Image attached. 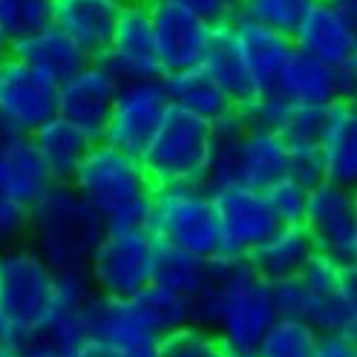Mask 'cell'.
Wrapping results in <instances>:
<instances>
[{"mask_svg":"<svg viewBox=\"0 0 357 357\" xmlns=\"http://www.w3.org/2000/svg\"><path fill=\"white\" fill-rule=\"evenodd\" d=\"M314 357H357V343L349 340L346 334H340V331L320 334Z\"/></svg>","mask_w":357,"mask_h":357,"instance_id":"60d3db41","label":"cell"},{"mask_svg":"<svg viewBox=\"0 0 357 357\" xmlns=\"http://www.w3.org/2000/svg\"><path fill=\"white\" fill-rule=\"evenodd\" d=\"M55 185V176L38 153L32 136H9L0 170V193L24 208H35Z\"/></svg>","mask_w":357,"mask_h":357,"instance_id":"7402d4cb","label":"cell"},{"mask_svg":"<svg viewBox=\"0 0 357 357\" xmlns=\"http://www.w3.org/2000/svg\"><path fill=\"white\" fill-rule=\"evenodd\" d=\"M314 3L317 0H239L236 17L294 38L297 26Z\"/></svg>","mask_w":357,"mask_h":357,"instance_id":"1f68e13d","label":"cell"},{"mask_svg":"<svg viewBox=\"0 0 357 357\" xmlns=\"http://www.w3.org/2000/svg\"><path fill=\"white\" fill-rule=\"evenodd\" d=\"M89 334L116 357H155L162 340L142 320L132 300H107L98 294L89 305Z\"/></svg>","mask_w":357,"mask_h":357,"instance_id":"9a60e30c","label":"cell"},{"mask_svg":"<svg viewBox=\"0 0 357 357\" xmlns=\"http://www.w3.org/2000/svg\"><path fill=\"white\" fill-rule=\"evenodd\" d=\"M147 231L155 245L202 259L219 257V216L208 185H159L153 190Z\"/></svg>","mask_w":357,"mask_h":357,"instance_id":"277c9868","label":"cell"},{"mask_svg":"<svg viewBox=\"0 0 357 357\" xmlns=\"http://www.w3.org/2000/svg\"><path fill=\"white\" fill-rule=\"evenodd\" d=\"M12 334H15V326H12V320L6 317V311L0 308V349L12 343Z\"/></svg>","mask_w":357,"mask_h":357,"instance_id":"ee69618b","label":"cell"},{"mask_svg":"<svg viewBox=\"0 0 357 357\" xmlns=\"http://www.w3.org/2000/svg\"><path fill=\"white\" fill-rule=\"evenodd\" d=\"M320 159L326 182L357 190V98L334 101L323 116Z\"/></svg>","mask_w":357,"mask_h":357,"instance_id":"e0dca14e","label":"cell"},{"mask_svg":"<svg viewBox=\"0 0 357 357\" xmlns=\"http://www.w3.org/2000/svg\"><path fill=\"white\" fill-rule=\"evenodd\" d=\"M274 93H280L288 104L308 109H328L334 101L351 96L346 73L331 70V66L308 58L300 50H294V55L288 58Z\"/></svg>","mask_w":357,"mask_h":357,"instance_id":"d6986e66","label":"cell"},{"mask_svg":"<svg viewBox=\"0 0 357 357\" xmlns=\"http://www.w3.org/2000/svg\"><path fill=\"white\" fill-rule=\"evenodd\" d=\"M314 254H317L314 242H311L308 231L300 222V225H282L248 262L262 280L280 282V280L300 277L303 268L314 259Z\"/></svg>","mask_w":357,"mask_h":357,"instance_id":"4316f807","label":"cell"},{"mask_svg":"<svg viewBox=\"0 0 357 357\" xmlns=\"http://www.w3.org/2000/svg\"><path fill=\"white\" fill-rule=\"evenodd\" d=\"M320 334L305 320L280 317L262 337L254 357H314Z\"/></svg>","mask_w":357,"mask_h":357,"instance_id":"d6a6232c","label":"cell"},{"mask_svg":"<svg viewBox=\"0 0 357 357\" xmlns=\"http://www.w3.org/2000/svg\"><path fill=\"white\" fill-rule=\"evenodd\" d=\"M119 3H121V6H147L150 0H119Z\"/></svg>","mask_w":357,"mask_h":357,"instance_id":"7dc6e473","label":"cell"},{"mask_svg":"<svg viewBox=\"0 0 357 357\" xmlns=\"http://www.w3.org/2000/svg\"><path fill=\"white\" fill-rule=\"evenodd\" d=\"M294 50L337 73H346L357 55V26L326 0H317L294 32Z\"/></svg>","mask_w":357,"mask_h":357,"instance_id":"2e32d148","label":"cell"},{"mask_svg":"<svg viewBox=\"0 0 357 357\" xmlns=\"http://www.w3.org/2000/svg\"><path fill=\"white\" fill-rule=\"evenodd\" d=\"M0 61H3V55H0Z\"/></svg>","mask_w":357,"mask_h":357,"instance_id":"c3c4849f","label":"cell"},{"mask_svg":"<svg viewBox=\"0 0 357 357\" xmlns=\"http://www.w3.org/2000/svg\"><path fill=\"white\" fill-rule=\"evenodd\" d=\"M346 78H349V93L357 98V55H354V61L349 63V70H346Z\"/></svg>","mask_w":357,"mask_h":357,"instance_id":"f6af8a7d","label":"cell"},{"mask_svg":"<svg viewBox=\"0 0 357 357\" xmlns=\"http://www.w3.org/2000/svg\"><path fill=\"white\" fill-rule=\"evenodd\" d=\"M288 176L297 178V182L305 185L308 190L317 188L320 182H326L320 147H297V150H288Z\"/></svg>","mask_w":357,"mask_h":357,"instance_id":"8d00e7d4","label":"cell"},{"mask_svg":"<svg viewBox=\"0 0 357 357\" xmlns=\"http://www.w3.org/2000/svg\"><path fill=\"white\" fill-rule=\"evenodd\" d=\"M6 142H9V132L0 127V170H3V153H6Z\"/></svg>","mask_w":357,"mask_h":357,"instance_id":"bcb514c9","label":"cell"},{"mask_svg":"<svg viewBox=\"0 0 357 357\" xmlns=\"http://www.w3.org/2000/svg\"><path fill=\"white\" fill-rule=\"evenodd\" d=\"M38 153L43 155V162H47V167L52 170L55 182L58 185H70L81 162L86 159V153L93 150L96 139L89 136V132H84L81 127L63 121V119H52L43 124L35 136H32Z\"/></svg>","mask_w":357,"mask_h":357,"instance_id":"484cf974","label":"cell"},{"mask_svg":"<svg viewBox=\"0 0 357 357\" xmlns=\"http://www.w3.org/2000/svg\"><path fill=\"white\" fill-rule=\"evenodd\" d=\"M55 291L58 274L29 242L0 251V308L17 331L47 323Z\"/></svg>","mask_w":357,"mask_h":357,"instance_id":"52a82bcc","label":"cell"},{"mask_svg":"<svg viewBox=\"0 0 357 357\" xmlns=\"http://www.w3.org/2000/svg\"><path fill=\"white\" fill-rule=\"evenodd\" d=\"M300 282L305 288V314L303 320L314 328L317 334H331L343 328V265L334 262L323 254H314L303 274Z\"/></svg>","mask_w":357,"mask_h":357,"instance_id":"603a6c76","label":"cell"},{"mask_svg":"<svg viewBox=\"0 0 357 357\" xmlns=\"http://www.w3.org/2000/svg\"><path fill=\"white\" fill-rule=\"evenodd\" d=\"M104 231V219L73 185H55L29 208V245L58 277L86 274L89 257Z\"/></svg>","mask_w":357,"mask_h":357,"instance_id":"3957f363","label":"cell"},{"mask_svg":"<svg viewBox=\"0 0 357 357\" xmlns=\"http://www.w3.org/2000/svg\"><path fill=\"white\" fill-rule=\"evenodd\" d=\"M147 9L153 20L155 58H159L162 75L199 70L213 47L216 26L199 15L170 3V0H150Z\"/></svg>","mask_w":357,"mask_h":357,"instance_id":"8fae6325","label":"cell"},{"mask_svg":"<svg viewBox=\"0 0 357 357\" xmlns=\"http://www.w3.org/2000/svg\"><path fill=\"white\" fill-rule=\"evenodd\" d=\"M0 55H3V50H0Z\"/></svg>","mask_w":357,"mask_h":357,"instance_id":"681fc988","label":"cell"},{"mask_svg":"<svg viewBox=\"0 0 357 357\" xmlns=\"http://www.w3.org/2000/svg\"><path fill=\"white\" fill-rule=\"evenodd\" d=\"M343 308H346V317H343L340 334H346L349 340L357 343V262L343 265Z\"/></svg>","mask_w":357,"mask_h":357,"instance_id":"ab89813d","label":"cell"},{"mask_svg":"<svg viewBox=\"0 0 357 357\" xmlns=\"http://www.w3.org/2000/svg\"><path fill=\"white\" fill-rule=\"evenodd\" d=\"M58 116V84L15 55L0 61V127L9 136H35Z\"/></svg>","mask_w":357,"mask_h":357,"instance_id":"30bf717a","label":"cell"},{"mask_svg":"<svg viewBox=\"0 0 357 357\" xmlns=\"http://www.w3.org/2000/svg\"><path fill=\"white\" fill-rule=\"evenodd\" d=\"M29 242V208L0 193V251Z\"/></svg>","mask_w":357,"mask_h":357,"instance_id":"d590c367","label":"cell"},{"mask_svg":"<svg viewBox=\"0 0 357 357\" xmlns=\"http://www.w3.org/2000/svg\"><path fill=\"white\" fill-rule=\"evenodd\" d=\"M55 0H0V50L3 55L15 43L52 26Z\"/></svg>","mask_w":357,"mask_h":357,"instance_id":"f546056e","label":"cell"},{"mask_svg":"<svg viewBox=\"0 0 357 357\" xmlns=\"http://www.w3.org/2000/svg\"><path fill=\"white\" fill-rule=\"evenodd\" d=\"M73 357H116L113 351H109L107 346H101V343H96V340H89L86 346H81Z\"/></svg>","mask_w":357,"mask_h":357,"instance_id":"b9f144b4","label":"cell"},{"mask_svg":"<svg viewBox=\"0 0 357 357\" xmlns=\"http://www.w3.org/2000/svg\"><path fill=\"white\" fill-rule=\"evenodd\" d=\"M70 185L104 219V228H147L155 185L139 155L96 142Z\"/></svg>","mask_w":357,"mask_h":357,"instance_id":"7a4b0ae2","label":"cell"},{"mask_svg":"<svg viewBox=\"0 0 357 357\" xmlns=\"http://www.w3.org/2000/svg\"><path fill=\"white\" fill-rule=\"evenodd\" d=\"M271 300H274V308H277V317L303 320V314H305V288H303L300 277L271 282Z\"/></svg>","mask_w":357,"mask_h":357,"instance_id":"74e56055","label":"cell"},{"mask_svg":"<svg viewBox=\"0 0 357 357\" xmlns=\"http://www.w3.org/2000/svg\"><path fill=\"white\" fill-rule=\"evenodd\" d=\"M193 323L213 328L234 357H254L262 337L280 317L271 282L248 259H213V280L190 305Z\"/></svg>","mask_w":357,"mask_h":357,"instance_id":"6da1fadb","label":"cell"},{"mask_svg":"<svg viewBox=\"0 0 357 357\" xmlns=\"http://www.w3.org/2000/svg\"><path fill=\"white\" fill-rule=\"evenodd\" d=\"M216 130L193 119L182 109H170V116L153 136L147 150L139 155L153 185H208L211 153Z\"/></svg>","mask_w":357,"mask_h":357,"instance_id":"5b68a950","label":"cell"},{"mask_svg":"<svg viewBox=\"0 0 357 357\" xmlns=\"http://www.w3.org/2000/svg\"><path fill=\"white\" fill-rule=\"evenodd\" d=\"M9 55L29 63L32 70H38L40 75H47L58 86L63 81H70L73 75H78L86 63H93L73 38H66L55 26H47V29L35 32L32 38L15 43V47L9 50Z\"/></svg>","mask_w":357,"mask_h":357,"instance_id":"d4e9b609","label":"cell"},{"mask_svg":"<svg viewBox=\"0 0 357 357\" xmlns=\"http://www.w3.org/2000/svg\"><path fill=\"white\" fill-rule=\"evenodd\" d=\"M132 305H136V311L142 314V320L159 334V337H165V334L182 328L188 323H193V314H190V303L185 297H178L173 291H167V288L150 282L147 288H142V291L132 297Z\"/></svg>","mask_w":357,"mask_h":357,"instance_id":"4dcf8cb0","label":"cell"},{"mask_svg":"<svg viewBox=\"0 0 357 357\" xmlns=\"http://www.w3.org/2000/svg\"><path fill=\"white\" fill-rule=\"evenodd\" d=\"M213 280V259H202L185 251L155 245L153 259V282L167 288V291L185 297L190 305L202 297V291Z\"/></svg>","mask_w":357,"mask_h":357,"instance_id":"83f0119b","label":"cell"},{"mask_svg":"<svg viewBox=\"0 0 357 357\" xmlns=\"http://www.w3.org/2000/svg\"><path fill=\"white\" fill-rule=\"evenodd\" d=\"M119 81L101 61L86 63L78 75L58 86V119L70 121L101 142L109 113H113Z\"/></svg>","mask_w":357,"mask_h":357,"instance_id":"4fadbf2b","label":"cell"},{"mask_svg":"<svg viewBox=\"0 0 357 357\" xmlns=\"http://www.w3.org/2000/svg\"><path fill=\"white\" fill-rule=\"evenodd\" d=\"M170 3L199 15V17L208 20V24H213V26H225V24H231V20L236 17L239 0H170Z\"/></svg>","mask_w":357,"mask_h":357,"instance_id":"f35d334b","label":"cell"},{"mask_svg":"<svg viewBox=\"0 0 357 357\" xmlns=\"http://www.w3.org/2000/svg\"><path fill=\"white\" fill-rule=\"evenodd\" d=\"M231 32H234L239 58L245 63V70H248L257 93L259 96L271 93L285 70L288 58L294 55V40L288 35L248 24V20H239V17L231 20Z\"/></svg>","mask_w":357,"mask_h":357,"instance_id":"ffe728a7","label":"cell"},{"mask_svg":"<svg viewBox=\"0 0 357 357\" xmlns=\"http://www.w3.org/2000/svg\"><path fill=\"white\" fill-rule=\"evenodd\" d=\"M155 357H234L231 349L222 343V337L199 323H188L159 340Z\"/></svg>","mask_w":357,"mask_h":357,"instance_id":"836d02e7","label":"cell"},{"mask_svg":"<svg viewBox=\"0 0 357 357\" xmlns=\"http://www.w3.org/2000/svg\"><path fill=\"white\" fill-rule=\"evenodd\" d=\"M326 3H328V6H334L340 15H346V17L351 20V24L357 26V0H326Z\"/></svg>","mask_w":357,"mask_h":357,"instance_id":"7bdbcfd3","label":"cell"},{"mask_svg":"<svg viewBox=\"0 0 357 357\" xmlns=\"http://www.w3.org/2000/svg\"><path fill=\"white\" fill-rule=\"evenodd\" d=\"M170 109L173 104L167 98L165 78L121 81L101 142L130 155H142L153 136L159 132V127L165 124V119L170 116Z\"/></svg>","mask_w":357,"mask_h":357,"instance_id":"9c48e42d","label":"cell"},{"mask_svg":"<svg viewBox=\"0 0 357 357\" xmlns=\"http://www.w3.org/2000/svg\"><path fill=\"white\" fill-rule=\"evenodd\" d=\"M268 196V205L277 213V219L282 225H300L305 208H308V188L300 185L297 178L291 176H282L280 182H274L271 188L265 190Z\"/></svg>","mask_w":357,"mask_h":357,"instance_id":"e575fe53","label":"cell"},{"mask_svg":"<svg viewBox=\"0 0 357 357\" xmlns=\"http://www.w3.org/2000/svg\"><path fill=\"white\" fill-rule=\"evenodd\" d=\"M109 75L119 84L136 81V78H162L159 58H155V38H153V20L147 6H124L116 24L113 40L107 52L98 58Z\"/></svg>","mask_w":357,"mask_h":357,"instance_id":"5bb4252c","label":"cell"},{"mask_svg":"<svg viewBox=\"0 0 357 357\" xmlns=\"http://www.w3.org/2000/svg\"><path fill=\"white\" fill-rule=\"evenodd\" d=\"M202 66L216 78V84L231 96V101H234L236 107H251V104L259 98L257 86H254L248 70H245V63H242V58H239L236 40H234V32H231V24L216 26L213 47H211V52H208V58H205Z\"/></svg>","mask_w":357,"mask_h":357,"instance_id":"f1b7e54d","label":"cell"},{"mask_svg":"<svg viewBox=\"0 0 357 357\" xmlns=\"http://www.w3.org/2000/svg\"><path fill=\"white\" fill-rule=\"evenodd\" d=\"M211 193L222 236L219 259H251L282 228V222L268 205L265 190H254L245 185H225Z\"/></svg>","mask_w":357,"mask_h":357,"instance_id":"ba28073f","label":"cell"},{"mask_svg":"<svg viewBox=\"0 0 357 357\" xmlns=\"http://www.w3.org/2000/svg\"><path fill=\"white\" fill-rule=\"evenodd\" d=\"M119 0H55L52 3V26L73 38L89 61H98L121 17Z\"/></svg>","mask_w":357,"mask_h":357,"instance_id":"ac0fdd59","label":"cell"},{"mask_svg":"<svg viewBox=\"0 0 357 357\" xmlns=\"http://www.w3.org/2000/svg\"><path fill=\"white\" fill-rule=\"evenodd\" d=\"M282 176H288V144L274 130L251 124L245 119V127L236 142V185L268 190Z\"/></svg>","mask_w":357,"mask_h":357,"instance_id":"44dd1931","label":"cell"},{"mask_svg":"<svg viewBox=\"0 0 357 357\" xmlns=\"http://www.w3.org/2000/svg\"><path fill=\"white\" fill-rule=\"evenodd\" d=\"M314 251L349 265L357 262V190L320 182L308 190V208L303 216Z\"/></svg>","mask_w":357,"mask_h":357,"instance_id":"7c38bea8","label":"cell"},{"mask_svg":"<svg viewBox=\"0 0 357 357\" xmlns=\"http://www.w3.org/2000/svg\"><path fill=\"white\" fill-rule=\"evenodd\" d=\"M155 239L147 228H107L86 265L96 294L107 300H132L153 282Z\"/></svg>","mask_w":357,"mask_h":357,"instance_id":"8992f818","label":"cell"},{"mask_svg":"<svg viewBox=\"0 0 357 357\" xmlns=\"http://www.w3.org/2000/svg\"><path fill=\"white\" fill-rule=\"evenodd\" d=\"M162 78H165L167 98H170L173 109H182V113H188L193 119H202L211 127L222 124L236 113V104L231 101V96L216 84V78L205 66L188 70V73H176V75H162Z\"/></svg>","mask_w":357,"mask_h":357,"instance_id":"cb8c5ba5","label":"cell"}]
</instances>
